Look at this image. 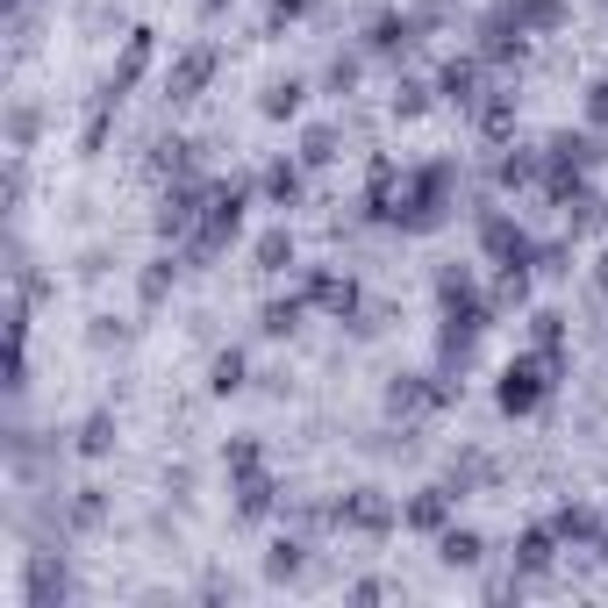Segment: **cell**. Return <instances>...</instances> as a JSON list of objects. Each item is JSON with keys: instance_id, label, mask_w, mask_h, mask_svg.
I'll return each instance as SVG.
<instances>
[{"instance_id": "7402d4cb", "label": "cell", "mask_w": 608, "mask_h": 608, "mask_svg": "<svg viewBox=\"0 0 608 608\" xmlns=\"http://www.w3.org/2000/svg\"><path fill=\"white\" fill-rule=\"evenodd\" d=\"M229 472H237V480H243V472H265V452L251 444V436H237V444H229Z\"/></svg>"}, {"instance_id": "f1b7e54d", "label": "cell", "mask_w": 608, "mask_h": 608, "mask_svg": "<svg viewBox=\"0 0 608 608\" xmlns=\"http://www.w3.org/2000/svg\"><path fill=\"white\" fill-rule=\"evenodd\" d=\"M351 79H358V58H337V65H330V87H337V93H344V87H351Z\"/></svg>"}, {"instance_id": "f546056e", "label": "cell", "mask_w": 608, "mask_h": 608, "mask_svg": "<svg viewBox=\"0 0 608 608\" xmlns=\"http://www.w3.org/2000/svg\"><path fill=\"white\" fill-rule=\"evenodd\" d=\"M594 287H601V294H608V258H601V265H594Z\"/></svg>"}, {"instance_id": "ffe728a7", "label": "cell", "mask_w": 608, "mask_h": 608, "mask_svg": "<svg viewBox=\"0 0 608 608\" xmlns=\"http://www.w3.org/2000/svg\"><path fill=\"white\" fill-rule=\"evenodd\" d=\"M365 43H372V51H401V43H408V22H401V15H380Z\"/></svg>"}, {"instance_id": "30bf717a", "label": "cell", "mask_w": 608, "mask_h": 608, "mask_svg": "<svg viewBox=\"0 0 608 608\" xmlns=\"http://www.w3.org/2000/svg\"><path fill=\"white\" fill-rule=\"evenodd\" d=\"M308 301H322V308L351 315V308H358V287H351V279H330V273H315V279H308Z\"/></svg>"}, {"instance_id": "2e32d148", "label": "cell", "mask_w": 608, "mask_h": 608, "mask_svg": "<svg viewBox=\"0 0 608 608\" xmlns=\"http://www.w3.org/2000/svg\"><path fill=\"white\" fill-rule=\"evenodd\" d=\"M258 265H265V273H287V265H294V237H287V229L258 237Z\"/></svg>"}, {"instance_id": "7a4b0ae2", "label": "cell", "mask_w": 608, "mask_h": 608, "mask_svg": "<svg viewBox=\"0 0 608 608\" xmlns=\"http://www.w3.org/2000/svg\"><path fill=\"white\" fill-rule=\"evenodd\" d=\"M444 187H452V173H444V165L416 173V179H408V193H401L394 223H401V229H436V223H444Z\"/></svg>"}, {"instance_id": "ba28073f", "label": "cell", "mask_w": 608, "mask_h": 608, "mask_svg": "<svg viewBox=\"0 0 608 608\" xmlns=\"http://www.w3.org/2000/svg\"><path fill=\"white\" fill-rule=\"evenodd\" d=\"M143 65H151V29H137V36H129V51H122V65H115V79H107V93L122 101V93H129V87L143 79Z\"/></svg>"}, {"instance_id": "3957f363", "label": "cell", "mask_w": 608, "mask_h": 608, "mask_svg": "<svg viewBox=\"0 0 608 608\" xmlns=\"http://www.w3.org/2000/svg\"><path fill=\"white\" fill-rule=\"evenodd\" d=\"M243 229V187H215L208 215H201V237H193V258H215L223 243H237Z\"/></svg>"}, {"instance_id": "7c38bea8", "label": "cell", "mask_w": 608, "mask_h": 608, "mask_svg": "<svg viewBox=\"0 0 608 608\" xmlns=\"http://www.w3.org/2000/svg\"><path fill=\"white\" fill-rule=\"evenodd\" d=\"M436 87H444V101H480V65H466V58H458V65H444V79H436Z\"/></svg>"}, {"instance_id": "8992f818", "label": "cell", "mask_w": 608, "mask_h": 608, "mask_svg": "<svg viewBox=\"0 0 608 608\" xmlns=\"http://www.w3.org/2000/svg\"><path fill=\"white\" fill-rule=\"evenodd\" d=\"M337 522H351V530H394V508H387L380 494L365 486V494H351V502L337 508Z\"/></svg>"}, {"instance_id": "e0dca14e", "label": "cell", "mask_w": 608, "mask_h": 608, "mask_svg": "<svg viewBox=\"0 0 608 608\" xmlns=\"http://www.w3.org/2000/svg\"><path fill=\"white\" fill-rule=\"evenodd\" d=\"M208 387H215V394H237V387H243V351H223V358L208 365Z\"/></svg>"}, {"instance_id": "d4e9b609", "label": "cell", "mask_w": 608, "mask_h": 608, "mask_svg": "<svg viewBox=\"0 0 608 608\" xmlns=\"http://www.w3.org/2000/svg\"><path fill=\"white\" fill-rule=\"evenodd\" d=\"M508 122H516V115H508L502 93H494V101H480V129H486V137H508Z\"/></svg>"}, {"instance_id": "d6986e66", "label": "cell", "mask_w": 608, "mask_h": 608, "mask_svg": "<svg viewBox=\"0 0 608 608\" xmlns=\"http://www.w3.org/2000/svg\"><path fill=\"white\" fill-rule=\"evenodd\" d=\"M301 330V301H265V337Z\"/></svg>"}, {"instance_id": "ac0fdd59", "label": "cell", "mask_w": 608, "mask_h": 608, "mask_svg": "<svg viewBox=\"0 0 608 608\" xmlns=\"http://www.w3.org/2000/svg\"><path fill=\"white\" fill-rule=\"evenodd\" d=\"M301 566H308V558H301V544H294V537H279V544H273V558H265V573H273V580H294Z\"/></svg>"}, {"instance_id": "cb8c5ba5", "label": "cell", "mask_w": 608, "mask_h": 608, "mask_svg": "<svg viewBox=\"0 0 608 608\" xmlns=\"http://www.w3.org/2000/svg\"><path fill=\"white\" fill-rule=\"evenodd\" d=\"M522 179H537V157H530V151H508V157H502V187H522Z\"/></svg>"}, {"instance_id": "484cf974", "label": "cell", "mask_w": 608, "mask_h": 608, "mask_svg": "<svg viewBox=\"0 0 608 608\" xmlns=\"http://www.w3.org/2000/svg\"><path fill=\"white\" fill-rule=\"evenodd\" d=\"M530 322H537V351H558V344H566V315L544 308V315H530Z\"/></svg>"}, {"instance_id": "277c9868", "label": "cell", "mask_w": 608, "mask_h": 608, "mask_svg": "<svg viewBox=\"0 0 608 608\" xmlns=\"http://www.w3.org/2000/svg\"><path fill=\"white\" fill-rule=\"evenodd\" d=\"M208 201H215V187H173L165 208H157V237H187V229H201Z\"/></svg>"}, {"instance_id": "4316f807", "label": "cell", "mask_w": 608, "mask_h": 608, "mask_svg": "<svg viewBox=\"0 0 608 608\" xmlns=\"http://www.w3.org/2000/svg\"><path fill=\"white\" fill-rule=\"evenodd\" d=\"M79 452H107V416L87 422V436H79Z\"/></svg>"}, {"instance_id": "8fae6325", "label": "cell", "mask_w": 608, "mask_h": 608, "mask_svg": "<svg viewBox=\"0 0 608 608\" xmlns=\"http://www.w3.org/2000/svg\"><path fill=\"white\" fill-rule=\"evenodd\" d=\"M508 15H516V29H558V22H566V8H558V0H516Z\"/></svg>"}, {"instance_id": "5bb4252c", "label": "cell", "mask_w": 608, "mask_h": 608, "mask_svg": "<svg viewBox=\"0 0 608 608\" xmlns=\"http://www.w3.org/2000/svg\"><path fill=\"white\" fill-rule=\"evenodd\" d=\"M436 558H444V566H480L486 544L472 537V530H444V552H436Z\"/></svg>"}, {"instance_id": "6da1fadb", "label": "cell", "mask_w": 608, "mask_h": 608, "mask_svg": "<svg viewBox=\"0 0 608 608\" xmlns=\"http://www.w3.org/2000/svg\"><path fill=\"white\" fill-rule=\"evenodd\" d=\"M544 394H552V358H516V365H502V387H494V401H502L508 416H530Z\"/></svg>"}, {"instance_id": "9a60e30c", "label": "cell", "mask_w": 608, "mask_h": 608, "mask_svg": "<svg viewBox=\"0 0 608 608\" xmlns=\"http://www.w3.org/2000/svg\"><path fill=\"white\" fill-rule=\"evenodd\" d=\"M265 193H273L279 208H294V201H301V165H287V157H279L273 173H265Z\"/></svg>"}, {"instance_id": "4dcf8cb0", "label": "cell", "mask_w": 608, "mask_h": 608, "mask_svg": "<svg viewBox=\"0 0 608 608\" xmlns=\"http://www.w3.org/2000/svg\"><path fill=\"white\" fill-rule=\"evenodd\" d=\"M601 552H608V537H601Z\"/></svg>"}, {"instance_id": "83f0119b", "label": "cell", "mask_w": 608, "mask_h": 608, "mask_svg": "<svg viewBox=\"0 0 608 608\" xmlns=\"http://www.w3.org/2000/svg\"><path fill=\"white\" fill-rule=\"evenodd\" d=\"M308 8H322V0H273V22H294V15H308Z\"/></svg>"}, {"instance_id": "5b68a950", "label": "cell", "mask_w": 608, "mask_h": 608, "mask_svg": "<svg viewBox=\"0 0 608 608\" xmlns=\"http://www.w3.org/2000/svg\"><path fill=\"white\" fill-rule=\"evenodd\" d=\"M215 65H223V51H215V43H193V51L173 65V101H193V93L215 79Z\"/></svg>"}, {"instance_id": "9c48e42d", "label": "cell", "mask_w": 608, "mask_h": 608, "mask_svg": "<svg viewBox=\"0 0 608 608\" xmlns=\"http://www.w3.org/2000/svg\"><path fill=\"white\" fill-rule=\"evenodd\" d=\"M552 537L594 544V537H601V516H594V508H558V516H552Z\"/></svg>"}, {"instance_id": "44dd1931", "label": "cell", "mask_w": 608, "mask_h": 608, "mask_svg": "<svg viewBox=\"0 0 608 608\" xmlns=\"http://www.w3.org/2000/svg\"><path fill=\"white\" fill-rule=\"evenodd\" d=\"M552 566V530H530L522 537V573H544Z\"/></svg>"}, {"instance_id": "603a6c76", "label": "cell", "mask_w": 608, "mask_h": 608, "mask_svg": "<svg viewBox=\"0 0 608 608\" xmlns=\"http://www.w3.org/2000/svg\"><path fill=\"white\" fill-rule=\"evenodd\" d=\"M337 157V137L330 129H308V143H301V165H330Z\"/></svg>"}, {"instance_id": "4fadbf2b", "label": "cell", "mask_w": 608, "mask_h": 608, "mask_svg": "<svg viewBox=\"0 0 608 608\" xmlns=\"http://www.w3.org/2000/svg\"><path fill=\"white\" fill-rule=\"evenodd\" d=\"M301 93H308V87H301V79H273V87H265V115H273V122L301 115Z\"/></svg>"}, {"instance_id": "52a82bcc", "label": "cell", "mask_w": 608, "mask_h": 608, "mask_svg": "<svg viewBox=\"0 0 608 608\" xmlns=\"http://www.w3.org/2000/svg\"><path fill=\"white\" fill-rule=\"evenodd\" d=\"M444 516H452V494H444V486H422L416 502L401 508V522H408V530H444Z\"/></svg>"}]
</instances>
